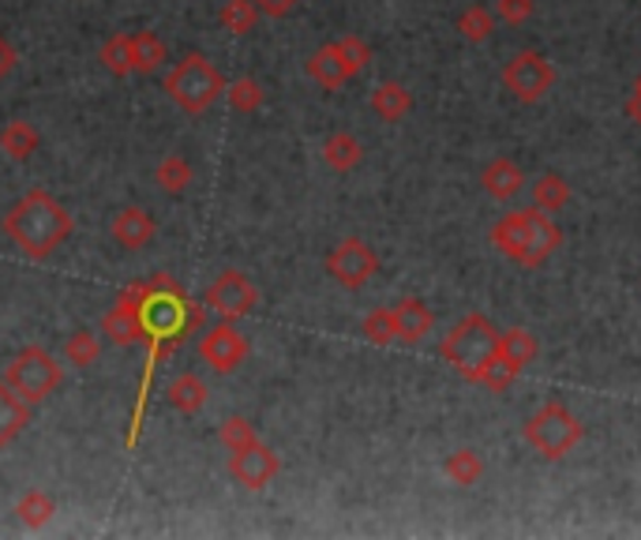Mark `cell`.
Masks as SVG:
<instances>
[{
  "mask_svg": "<svg viewBox=\"0 0 641 540\" xmlns=\"http://www.w3.org/2000/svg\"><path fill=\"white\" fill-rule=\"evenodd\" d=\"M140 316H143V342H146V371L140 383V398H135V409H132V428H128V439H124L128 450H135V444H140L154 368L162 365L195 327H203V304H192L189 293L176 286L170 274H154L151 282H143Z\"/></svg>",
  "mask_w": 641,
  "mask_h": 540,
  "instance_id": "obj_1",
  "label": "cell"
},
{
  "mask_svg": "<svg viewBox=\"0 0 641 540\" xmlns=\"http://www.w3.org/2000/svg\"><path fill=\"white\" fill-rule=\"evenodd\" d=\"M4 233L27 259L45 263L61 244L72 241L75 218L61 200H53L45 189H31L16 207L4 214Z\"/></svg>",
  "mask_w": 641,
  "mask_h": 540,
  "instance_id": "obj_2",
  "label": "cell"
},
{
  "mask_svg": "<svg viewBox=\"0 0 641 540\" xmlns=\"http://www.w3.org/2000/svg\"><path fill=\"white\" fill-rule=\"evenodd\" d=\"M488 241L496 244V252L507 255L510 263L537 271L559 252V244H563V230H559L551 214H545L540 207H529V211L502 214V218L491 225Z\"/></svg>",
  "mask_w": 641,
  "mask_h": 540,
  "instance_id": "obj_3",
  "label": "cell"
},
{
  "mask_svg": "<svg viewBox=\"0 0 641 540\" xmlns=\"http://www.w3.org/2000/svg\"><path fill=\"white\" fill-rule=\"evenodd\" d=\"M165 94L181 113L200 116L211 110L214 102L225 94V80H222V68L211 61L206 53H184L170 72H165Z\"/></svg>",
  "mask_w": 641,
  "mask_h": 540,
  "instance_id": "obj_4",
  "label": "cell"
},
{
  "mask_svg": "<svg viewBox=\"0 0 641 540\" xmlns=\"http://www.w3.org/2000/svg\"><path fill=\"white\" fill-rule=\"evenodd\" d=\"M496 323H491L485 312H469L466 319H458L454 327L442 334L439 342V357L447 360V365L458 371V376H466L469 383H477L480 368L488 365L491 349H496Z\"/></svg>",
  "mask_w": 641,
  "mask_h": 540,
  "instance_id": "obj_5",
  "label": "cell"
},
{
  "mask_svg": "<svg viewBox=\"0 0 641 540\" xmlns=\"http://www.w3.org/2000/svg\"><path fill=\"white\" fill-rule=\"evenodd\" d=\"M521 436H526V444L537 450L540 458L548 461H563L570 450H574L581 439H586V425L570 414L563 401H545V406L532 414L526 425H521Z\"/></svg>",
  "mask_w": 641,
  "mask_h": 540,
  "instance_id": "obj_6",
  "label": "cell"
},
{
  "mask_svg": "<svg viewBox=\"0 0 641 540\" xmlns=\"http://www.w3.org/2000/svg\"><path fill=\"white\" fill-rule=\"evenodd\" d=\"M4 383L23 401H31V406H42L45 398H53L57 390H61L64 368H61V360H57L49 349L27 346V349H19L16 357H12V365H8V371H4Z\"/></svg>",
  "mask_w": 641,
  "mask_h": 540,
  "instance_id": "obj_7",
  "label": "cell"
},
{
  "mask_svg": "<svg viewBox=\"0 0 641 540\" xmlns=\"http://www.w3.org/2000/svg\"><path fill=\"white\" fill-rule=\"evenodd\" d=\"M502 86L518 98L521 105H537L551 86H556V64L540 49H521L502 64Z\"/></svg>",
  "mask_w": 641,
  "mask_h": 540,
  "instance_id": "obj_8",
  "label": "cell"
},
{
  "mask_svg": "<svg viewBox=\"0 0 641 540\" xmlns=\"http://www.w3.org/2000/svg\"><path fill=\"white\" fill-rule=\"evenodd\" d=\"M323 267H327V274H330L334 282H338L342 289L357 293V289H364L379 274V255H376V248H372L368 241L345 237V241H338L327 252Z\"/></svg>",
  "mask_w": 641,
  "mask_h": 540,
  "instance_id": "obj_9",
  "label": "cell"
},
{
  "mask_svg": "<svg viewBox=\"0 0 641 540\" xmlns=\"http://www.w3.org/2000/svg\"><path fill=\"white\" fill-rule=\"evenodd\" d=\"M255 304H260V289H255V282L241 271H222L218 278L206 286V308L218 312V316L230 323L252 316Z\"/></svg>",
  "mask_w": 641,
  "mask_h": 540,
  "instance_id": "obj_10",
  "label": "cell"
},
{
  "mask_svg": "<svg viewBox=\"0 0 641 540\" xmlns=\"http://www.w3.org/2000/svg\"><path fill=\"white\" fill-rule=\"evenodd\" d=\"M225 469H230L233 485L248 488V492H263V488L282 473V458H278V450L266 447L260 439V444H252L244 450H233L230 466H225Z\"/></svg>",
  "mask_w": 641,
  "mask_h": 540,
  "instance_id": "obj_11",
  "label": "cell"
},
{
  "mask_svg": "<svg viewBox=\"0 0 641 540\" xmlns=\"http://www.w3.org/2000/svg\"><path fill=\"white\" fill-rule=\"evenodd\" d=\"M200 357H203L214 371H218V376H230V371H236V368L244 365V360H248V338H244V334L236 330L230 319H225L222 327L203 330Z\"/></svg>",
  "mask_w": 641,
  "mask_h": 540,
  "instance_id": "obj_12",
  "label": "cell"
},
{
  "mask_svg": "<svg viewBox=\"0 0 641 540\" xmlns=\"http://www.w3.org/2000/svg\"><path fill=\"white\" fill-rule=\"evenodd\" d=\"M140 300H143V282H135V286H128L121 297L113 300V308L105 312L102 334L113 342V346H140V342H143Z\"/></svg>",
  "mask_w": 641,
  "mask_h": 540,
  "instance_id": "obj_13",
  "label": "cell"
},
{
  "mask_svg": "<svg viewBox=\"0 0 641 540\" xmlns=\"http://www.w3.org/2000/svg\"><path fill=\"white\" fill-rule=\"evenodd\" d=\"M110 233H113V241L121 244V248L140 252L157 237V222H154V214L143 211V207H121L113 214Z\"/></svg>",
  "mask_w": 641,
  "mask_h": 540,
  "instance_id": "obj_14",
  "label": "cell"
},
{
  "mask_svg": "<svg viewBox=\"0 0 641 540\" xmlns=\"http://www.w3.org/2000/svg\"><path fill=\"white\" fill-rule=\"evenodd\" d=\"M304 75H308L312 83H319L323 91H342V86L353 80L349 64L342 61V53H338V45H334V42L319 45L308 61H304Z\"/></svg>",
  "mask_w": 641,
  "mask_h": 540,
  "instance_id": "obj_15",
  "label": "cell"
},
{
  "mask_svg": "<svg viewBox=\"0 0 641 540\" xmlns=\"http://www.w3.org/2000/svg\"><path fill=\"white\" fill-rule=\"evenodd\" d=\"M394 323H398V342L420 346L431 334V327H436V316H431V308L420 297H401L394 304Z\"/></svg>",
  "mask_w": 641,
  "mask_h": 540,
  "instance_id": "obj_16",
  "label": "cell"
},
{
  "mask_svg": "<svg viewBox=\"0 0 641 540\" xmlns=\"http://www.w3.org/2000/svg\"><path fill=\"white\" fill-rule=\"evenodd\" d=\"M480 189H485L496 203H510L515 195L526 189V173L515 159H491L480 173Z\"/></svg>",
  "mask_w": 641,
  "mask_h": 540,
  "instance_id": "obj_17",
  "label": "cell"
},
{
  "mask_svg": "<svg viewBox=\"0 0 641 540\" xmlns=\"http://www.w3.org/2000/svg\"><path fill=\"white\" fill-rule=\"evenodd\" d=\"M496 353L521 376V371L540 357V342H537V334L526 330V327H507V330H499Z\"/></svg>",
  "mask_w": 641,
  "mask_h": 540,
  "instance_id": "obj_18",
  "label": "cell"
},
{
  "mask_svg": "<svg viewBox=\"0 0 641 540\" xmlns=\"http://www.w3.org/2000/svg\"><path fill=\"white\" fill-rule=\"evenodd\" d=\"M31 401H23L8 383H0V450L23 436V428L31 425Z\"/></svg>",
  "mask_w": 641,
  "mask_h": 540,
  "instance_id": "obj_19",
  "label": "cell"
},
{
  "mask_svg": "<svg viewBox=\"0 0 641 540\" xmlns=\"http://www.w3.org/2000/svg\"><path fill=\"white\" fill-rule=\"evenodd\" d=\"M409 110H413V94H409L406 83L387 80V83H379L376 91H372V113H376L379 121L398 124V121H406Z\"/></svg>",
  "mask_w": 641,
  "mask_h": 540,
  "instance_id": "obj_20",
  "label": "cell"
},
{
  "mask_svg": "<svg viewBox=\"0 0 641 540\" xmlns=\"http://www.w3.org/2000/svg\"><path fill=\"white\" fill-rule=\"evenodd\" d=\"M165 398H170V406L176 409V414L192 417L200 414V409L206 406V398H211V390H206V383L195 376V371H181L170 387H165Z\"/></svg>",
  "mask_w": 641,
  "mask_h": 540,
  "instance_id": "obj_21",
  "label": "cell"
},
{
  "mask_svg": "<svg viewBox=\"0 0 641 540\" xmlns=\"http://www.w3.org/2000/svg\"><path fill=\"white\" fill-rule=\"evenodd\" d=\"M323 162L330 165L334 173H353L364 162V143L353 132H334L323 143Z\"/></svg>",
  "mask_w": 641,
  "mask_h": 540,
  "instance_id": "obj_22",
  "label": "cell"
},
{
  "mask_svg": "<svg viewBox=\"0 0 641 540\" xmlns=\"http://www.w3.org/2000/svg\"><path fill=\"white\" fill-rule=\"evenodd\" d=\"M38 128L31 121H8L0 128V151L8 154L12 162H27L38 154Z\"/></svg>",
  "mask_w": 641,
  "mask_h": 540,
  "instance_id": "obj_23",
  "label": "cell"
},
{
  "mask_svg": "<svg viewBox=\"0 0 641 540\" xmlns=\"http://www.w3.org/2000/svg\"><path fill=\"white\" fill-rule=\"evenodd\" d=\"M192 181H195V170H192V162L184 159V154H165V159L157 162V170H154V184L165 195H184L192 189Z\"/></svg>",
  "mask_w": 641,
  "mask_h": 540,
  "instance_id": "obj_24",
  "label": "cell"
},
{
  "mask_svg": "<svg viewBox=\"0 0 641 540\" xmlns=\"http://www.w3.org/2000/svg\"><path fill=\"white\" fill-rule=\"evenodd\" d=\"M442 473H447L450 485L472 488L480 477H485V458H480L472 447H461V450H454V455H447V461H442Z\"/></svg>",
  "mask_w": 641,
  "mask_h": 540,
  "instance_id": "obj_25",
  "label": "cell"
},
{
  "mask_svg": "<svg viewBox=\"0 0 641 540\" xmlns=\"http://www.w3.org/2000/svg\"><path fill=\"white\" fill-rule=\"evenodd\" d=\"M132 61H135V72L140 75H151L154 68H162L165 61H170V49H165L162 34L135 31L132 34Z\"/></svg>",
  "mask_w": 641,
  "mask_h": 540,
  "instance_id": "obj_26",
  "label": "cell"
},
{
  "mask_svg": "<svg viewBox=\"0 0 641 540\" xmlns=\"http://www.w3.org/2000/svg\"><path fill=\"white\" fill-rule=\"evenodd\" d=\"M570 184H567V176H559V173H545L537 184H532V207H540L545 214H559L570 203Z\"/></svg>",
  "mask_w": 641,
  "mask_h": 540,
  "instance_id": "obj_27",
  "label": "cell"
},
{
  "mask_svg": "<svg viewBox=\"0 0 641 540\" xmlns=\"http://www.w3.org/2000/svg\"><path fill=\"white\" fill-rule=\"evenodd\" d=\"M53 514H57V499L49 496V492H42V488H31V492H23V499L16 503V518L27 529H42Z\"/></svg>",
  "mask_w": 641,
  "mask_h": 540,
  "instance_id": "obj_28",
  "label": "cell"
},
{
  "mask_svg": "<svg viewBox=\"0 0 641 540\" xmlns=\"http://www.w3.org/2000/svg\"><path fill=\"white\" fill-rule=\"evenodd\" d=\"M458 34L472 45H485L491 34H496V16H491L488 4H469L466 12L458 16Z\"/></svg>",
  "mask_w": 641,
  "mask_h": 540,
  "instance_id": "obj_29",
  "label": "cell"
},
{
  "mask_svg": "<svg viewBox=\"0 0 641 540\" xmlns=\"http://www.w3.org/2000/svg\"><path fill=\"white\" fill-rule=\"evenodd\" d=\"M98 61L105 64V72L113 75H135V61H132V34H110L102 45V53H98Z\"/></svg>",
  "mask_w": 641,
  "mask_h": 540,
  "instance_id": "obj_30",
  "label": "cell"
},
{
  "mask_svg": "<svg viewBox=\"0 0 641 540\" xmlns=\"http://www.w3.org/2000/svg\"><path fill=\"white\" fill-rule=\"evenodd\" d=\"M225 98H230V105L236 113H260L263 102H266V91L260 80H252V75H241V80L225 83Z\"/></svg>",
  "mask_w": 641,
  "mask_h": 540,
  "instance_id": "obj_31",
  "label": "cell"
},
{
  "mask_svg": "<svg viewBox=\"0 0 641 540\" xmlns=\"http://www.w3.org/2000/svg\"><path fill=\"white\" fill-rule=\"evenodd\" d=\"M260 19H263V16H260V8H255V0H230V4L222 8L218 23H222L230 34L244 38V34L255 31V23H260Z\"/></svg>",
  "mask_w": 641,
  "mask_h": 540,
  "instance_id": "obj_32",
  "label": "cell"
},
{
  "mask_svg": "<svg viewBox=\"0 0 641 540\" xmlns=\"http://www.w3.org/2000/svg\"><path fill=\"white\" fill-rule=\"evenodd\" d=\"M102 357V342H98L94 330H75L72 338L64 342V360L75 368H91Z\"/></svg>",
  "mask_w": 641,
  "mask_h": 540,
  "instance_id": "obj_33",
  "label": "cell"
},
{
  "mask_svg": "<svg viewBox=\"0 0 641 540\" xmlns=\"http://www.w3.org/2000/svg\"><path fill=\"white\" fill-rule=\"evenodd\" d=\"M360 334L372 342V346H390V342H398V323H394V308H376L368 312L360 323Z\"/></svg>",
  "mask_w": 641,
  "mask_h": 540,
  "instance_id": "obj_34",
  "label": "cell"
},
{
  "mask_svg": "<svg viewBox=\"0 0 641 540\" xmlns=\"http://www.w3.org/2000/svg\"><path fill=\"white\" fill-rule=\"evenodd\" d=\"M218 439H222V447L230 450H244V447H252V444H260V436H255V425L252 420H244V417H230L222 425V431H218Z\"/></svg>",
  "mask_w": 641,
  "mask_h": 540,
  "instance_id": "obj_35",
  "label": "cell"
},
{
  "mask_svg": "<svg viewBox=\"0 0 641 540\" xmlns=\"http://www.w3.org/2000/svg\"><path fill=\"white\" fill-rule=\"evenodd\" d=\"M334 45H338L342 61L349 64V72H353V75H360L364 68L372 64V45L364 42L360 34H342V38H338V42H334Z\"/></svg>",
  "mask_w": 641,
  "mask_h": 540,
  "instance_id": "obj_36",
  "label": "cell"
},
{
  "mask_svg": "<svg viewBox=\"0 0 641 540\" xmlns=\"http://www.w3.org/2000/svg\"><path fill=\"white\" fill-rule=\"evenodd\" d=\"M532 12H537V0H496V16L510 27H521Z\"/></svg>",
  "mask_w": 641,
  "mask_h": 540,
  "instance_id": "obj_37",
  "label": "cell"
},
{
  "mask_svg": "<svg viewBox=\"0 0 641 540\" xmlns=\"http://www.w3.org/2000/svg\"><path fill=\"white\" fill-rule=\"evenodd\" d=\"M297 4H301V0H255L260 16H266V19H285Z\"/></svg>",
  "mask_w": 641,
  "mask_h": 540,
  "instance_id": "obj_38",
  "label": "cell"
},
{
  "mask_svg": "<svg viewBox=\"0 0 641 540\" xmlns=\"http://www.w3.org/2000/svg\"><path fill=\"white\" fill-rule=\"evenodd\" d=\"M16 64H19V57H16V49H12V42H8L4 34H0V83L8 80V75L16 72Z\"/></svg>",
  "mask_w": 641,
  "mask_h": 540,
  "instance_id": "obj_39",
  "label": "cell"
},
{
  "mask_svg": "<svg viewBox=\"0 0 641 540\" xmlns=\"http://www.w3.org/2000/svg\"><path fill=\"white\" fill-rule=\"evenodd\" d=\"M627 116L641 128V86H634V94L627 98Z\"/></svg>",
  "mask_w": 641,
  "mask_h": 540,
  "instance_id": "obj_40",
  "label": "cell"
}]
</instances>
